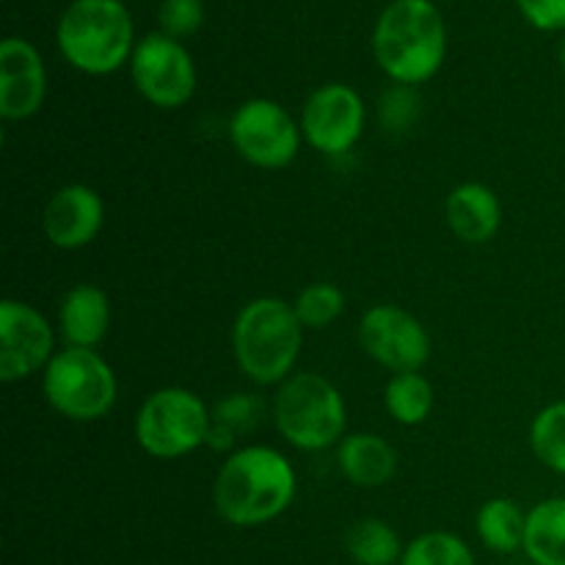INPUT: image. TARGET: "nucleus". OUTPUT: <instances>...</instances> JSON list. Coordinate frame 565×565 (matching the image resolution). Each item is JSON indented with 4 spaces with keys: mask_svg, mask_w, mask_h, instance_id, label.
Segmentation results:
<instances>
[{
    "mask_svg": "<svg viewBox=\"0 0 565 565\" xmlns=\"http://www.w3.org/2000/svg\"><path fill=\"white\" fill-rule=\"evenodd\" d=\"M301 320L281 298H254L235 320V359L257 384H276L296 364L301 351Z\"/></svg>",
    "mask_w": 565,
    "mask_h": 565,
    "instance_id": "obj_4",
    "label": "nucleus"
},
{
    "mask_svg": "<svg viewBox=\"0 0 565 565\" xmlns=\"http://www.w3.org/2000/svg\"><path fill=\"white\" fill-rule=\"evenodd\" d=\"M561 64H563V72H565V39H563V44H561Z\"/></svg>",
    "mask_w": 565,
    "mask_h": 565,
    "instance_id": "obj_28",
    "label": "nucleus"
},
{
    "mask_svg": "<svg viewBox=\"0 0 565 565\" xmlns=\"http://www.w3.org/2000/svg\"><path fill=\"white\" fill-rule=\"evenodd\" d=\"M340 469L351 483L379 489L390 483L397 469V452L375 434H353L340 447Z\"/></svg>",
    "mask_w": 565,
    "mask_h": 565,
    "instance_id": "obj_17",
    "label": "nucleus"
},
{
    "mask_svg": "<svg viewBox=\"0 0 565 565\" xmlns=\"http://www.w3.org/2000/svg\"><path fill=\"white\" fill-rule=\"evenodd\" d=\"M158 22L166 36L185 39L202 28L204 22V3L202 0H163L158 11Z\"/></svg>",
    "mask_w": 565,
    "mask_h": 565,
    "instance_id": "obj_25",
    "label": "nucleus"
},
{
    "mask_svg": "<svg viewBox=\"0 0 565 565\" xmlns=\"http://www.w3.org/2000/svg\"><path fill=\"white\" fill-rule=\"evenodd\" d=\"M530 445L544 467L565 475V401L552 403L533 419Z\"/></svg>",
    "mask_w": 565,
    "mask_h": 565,
    "instance_id": "obj_22",
    "label": "nucleus"
},
{
    "mask_svg": "<svg viewBox=\"0 0 565 565\" xmlns=\"http://www.w3.org/2000/svg\"><path fill=\"white\" fill-rule=\"evenodd\" d=\"M110 326V301L99 287L77 285L61 303V337L70 348H94Z\"/></svg>",
    "mask_w": 565,
    "mask_h": 565,
    "instance_id": "obj_16",
    "label": "nucleus"
},
{
    "mask_svg": "<svg viewBox=\"0 0 565 565\" xmlns=\"http://www.w3.org/2000/svg\"><path fill=\"white\" fill-rule=\"evenodd\" d=\"M103 215L105 207L97 191L86 185H66L55 191L44 207V235L53 246L66 252L88 246L103 226Z\"/></svg>",
    "mask_w": 565,
    "mask_h": 565,
    "instance_id": "obj_14",
    "label": "nucleus"
},
{
    "mask_svg": "<svg viewBox=\"0 0 565 565\" xmlns=\"http://www.w3.org/2000/svg\"><path fill=\"white\" fill-rule=\"evenodd\" d=\"M524 552L535 565H565V497L539 502L527 513Z\"/></svg>",
    "mask_w": 565,
    "mask_h": 565,
    "instance_id": "obj_18",
    "label": "nucleus"
},
{
    "mask_svg": "<svg viewBox=\"0 0 565 565\" xmlns=\"http://www.w3.org/2000/svg\"><path fill=\"white\" fill-rule=\"evenodd\" d=\"M364 130V103L351 86L329 83L309 94L301 114V132L318 152L342 154Z\"/></svg>",
    "mask_w": 565,
    "mask_h": 565,
    "instance_id": "obj_11",
    "label": "nucleus"
},
{
    "mask_svg": "<svg viewBox=\"0 0 565 565\" xmlns=\"http://www.w3.org/2000/svg\"><path fill=\"white\" fill-rule=\"evenodd\" d=\"M47 94V75L39 50L28 39L9 36L0 44V116L9 121L36 114Z\"/></svg>",
    "mask_w": 565,
    "mask_h": 565,
    "instance_id": "obj_13",
    "label": "nucleus"
},
{
    "mask_svg": "<svg viewBox=\"0 0 565 565\" xmlns=\"http://www.w3.org/2000/svg\"><path fill=\"white\" fill-rule=\"evenodd\" d=\"M292 309H296L301 326H307V329H323L331 320L340 318V312L345 309V296L340 292V287L329 285V281H318V285H309L298 296Z\"/></svg>",
    "mask_w": 565,
    "mask_h": 565,
    "instance_id": "obj_24",
    "label": "nucleus"
},
{
    "mask_svg": "<svg viewBox=\"0 0 565 565\" xmlns=\"http://www.w3.org/2000/svg\"><path fill=\"white\" fill-rule=\"evenodd\" d=\"M230 136L241 158L259 169H285L301 147V130L274 99H248L235 110Z\"/></svg>",
    "mask_w": 565,
    "mask_h": 565,
    "instance_id": "obj_8",
    "label": "nucleus"
},
{
    "mask_svg": "<svg viewBox=\"0 0 565 565\" xmlns=\"http://www.w3.org/2000/svg\"><path fill=\"white\" fill-rule=\"evenodd\" d=\"M132 83L158 108H180L196 92L191 53L166 33H149L132 50Z\"/></svg>",
    "mask_w": 565,
    "mask_h": 565,
    "instance_id": "obj_9",
    "label": "nucleus"
},
{
    "mask_svg": "<svg viewBox=\"0 0 565 565\" xmlns=\"http://www.w3.org/2000/svg\"><path fill=\"white\" fill-rule=\"evenodd\" d=\"M500 199L480 182L458 185L447 199V221L452 232L467 243H486L500 230Z\"/></svg>",
    "mask_w": 565,
    "mask_h": 565,
    "instance_id": "obj_15",
    "label": "nucleus"
},
{
    "mask_svg": "<svg viewBox=\"0 0 565 565\" xmlns=\"http://www.w3.org/2000/svg\"><path fill=\"white\" fill-rule=\"evenodd\" d=\"M524 20L539 31H565V0H516Z\"/></svg>",
    "mask_w": 565,
    "mask_h": 565,
    "instance_id": "obj_27",
    "label": "nucleus"
},
{
    "mask_svg": "<svg viewBox=\"0 0 565 565\" xmlns=\"http://www.w3.org/2000/svg\"><path fill=\"white\" fill-rule=\"evenodd\" d=\"M434 408V390L419 373H401L386 384V412L401 425H419Z\"/></svg>",
    "mask_w": 565,
    "mask_h": 565,
    "instance_id": "obj_21",
    "label": "nucleus"
},
{
    "mask_svg": "<svg viewBox=\"0 0 565 565\" xmlns=\"http://www.w3.org/2000/svg\"><path fill=\"white\" fill-rule=\"evenodd\" d=\"M44 397L75 423L105 417L116 401V375L92 348H66L44 367Z\"/></svg>",
    "mask_w": 565,
    "mask_h": 565,
    "instance_id": "obj_6",
    "label": "nucleus"
},
{
    "mask_svg": "<svg viewBox=\"0 0 565 565\" xmlns=\"http://www.w3.org/2000/svg\"><path fill=\"white\" fill-rule=\"evenodd\" d=\"M401 565H475V555L458 535L425 533L403 550Z\"/></svg>",
    "mask_w": 565,
    "mask_h": 565,
    "instance_id": "obj_23",
    "label": "nucleus"
},
{
    "mask_svg": "<svg viewBox=\"0 0 565 565\" xmlns=\"http://www.w3.org/2000/svg\"><path fill=\"white\" fill-rule=\"evenodd\" d=\"M364 351L395 375L417 373L430 356V337L406 309L381 303L364 312L359 323Z\"/></svg>",
    "mask_w": 565,
    "mask_h": 565,
    "instance_id": "obj_10",
    "label": "nucleus"
},
{
    "mask_svg": "<svg viewBox=\"0 0 565 565\" xmlns=\"http://www.w3.org/2000/svg\"><path fill=\"white\" fill-rule=\"evenodd\" d=\"M381 70L401 86L430 81L445 64L447 28L434 0H392L373 31Z\"/></svg>",
    "mask_w": 565,
    "mask_h": 565,
    "instance_id": "obj_1",
    "label": "nucleus"
},
{
    "mask_svg": "<svg viewBox=\"0 0 565 565\" xmlns=\"http://www.w3.org/2000/svg\"><path fill=\"white\" fill-rule=\"evenodd\" d=\"M276 428L298 450H326L345 430V401L323 375L298 373L276 395Z\"/></svg>",
    "mask_w": 565,
    "mask_h": 565,
    "instance_id": "obj_5",
    "label": "nucleus"
},
{
    "mask_svg": "<svg viewBox=\"0 0 565 565\" xmlns=\"http://www.w3.org/2000/svg\"><path fill=\"white\" fill-rule=\"evenodd\" d=\"M58 50L86 75H110L132 55V17L121 0H72L55 28Z\"/></svg>",
    "mask_w": 565,
    "mask_h": 565,
    "instance_id": "obj_3",
    "label": "nucleus"
},
{
    "mask_svg": "<svg viewBox=\"0 0 565 565\" xmlns=\"http://www.w3.org/2000/svg\"><path fill=\"white\" fill-rule=\"evenodd\" d=\"M210 417L193 392L169 386L147 397L136 419L138 445L154 458H180L204 445Z\"/></svg>",
    "mask_w": 565,
    "mask_h": 565,
    "instance_id": "obj_7",
    "label": "nucleus"
},
{
    "mask_svg": "<svg viewBox=\"0 0 565 565\" xmlns=\"http://www.w3.org/2000/svg\"><path fill=\"white\" fill-rule=\"evenodd\" d=\"M524 530H527V516L519 511V505L505 497L489 500L478 513V535L489 550L500 555L524 550Z\"/></svg>",
    "mask_w": 565,
    "mask_h": 565,
    "instance_id": "obj_19",
    "label": "nucleus"
},
{
    "mask_svg": "<svg viewBox=\"0 0 565 565\" xmlns=\"http://www.w3.org/2000/svg\"><path fill=\"white\" fill-rule=\"evenodd\" d=\"M53 329L42 312L22 301L0 303V379L6 384L33 375L50 362Z\"/></svg>",
    "mask_w": 565,
    "mask_h": 565,
    "instance_id": "obj_12",
    "label": "nucleus"
},
{
    "mask_svg": "<svg viewBox=\"0 0 565 565\" xmlns=\"http://www.w3.org/2000/svg\"><path fill=\"white\" fill-rule=\"evenodd\" d=\"M296 497V472L281 452L270 447H243L221 467L213 500L221 519L235 527L270 522Z\"/></svg>",
    "mask_w": 565,
    "mask_h": 565,
    "instance_id": "obj_2",
    "label": "nucleus"
},
{
    "mask_svg": "<svg viewBox=\"0 0 565 565\" xmlns=\"http://www.w3.org/2000/svg\"><path fill=\"white\" fill-rule=\"evenodd\" d=\"M348 552L359 565H395L403 557L401 539L381 519H364L348 535Z\"/></svg>",
    "mask_w": 565,
    "mask_h": 565,
    "instance_id": "obj_20",
    "label": "nucleus"
},
{
    "mask_svg": "<svg viewBox=\"0 0 565 565\" xmlns=\"http://www.w3.org/2000/svg\"><path fill=\"white\" fill-rule=\"evenodd\" d=\"M381 116L390 130H406L408 121L417 116V97H414L412 86H395L384 94L381 103Z\"/></svg>",
    "mask_w": 565,
    "mask_h": 565,
    "instance_id": "obj_26",
    "label": "nucleus"
}]
</instances>
